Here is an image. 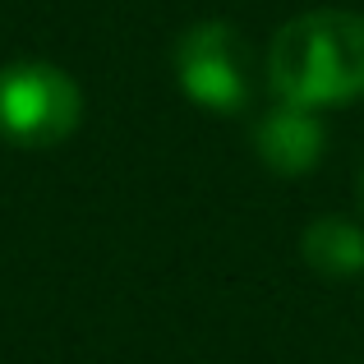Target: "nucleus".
Instances as JSON below:
<instances>
[{"mask_svg":"<svg viewBox=\"0 0 364 364\" xmlns=\"http://www.w3.org/2000/svg\"><path fill=\"white\" fill-rule=\"evenodd\" d=\"M83 120V92L46 60H18L0 70V139L18 148H55Z\"/></svg>","mask_w":364,"mask_h":364,"instance_id":"nucleus-3","label":"nucleus"},{"mask_svg":"<svg viewBox=\"0 0 364 364\" xmlns=\"http://www.w3.org/2000/svg\"><path fill=\"white\" fill-rule=\"evenodd\" d=\"M267 83L277 102L309 111L364 97V18L350 9H309L282 23L267 46Z\"/></svg>","mask_w":364,"mask_h":364,"instance_id":"nucleus-1","label":"nucleus"},{"mask_svg":"<svg viewBox=\"0 0 364 364\" xmlns=\"http://www.w3.org/2000/svg\"><path fill=\"white\" fill-rule=\"evenodd\" d=\"M171 65H176V79L185 88V97L203 111H217V116H240V111L254 102V46L235 33L231 23H194L180 33L176 51H171Z\"/></svg>","mask_w":364,"mask_h":364,"instance_id":"nucleus-2","label":"nucleus"},{"mask_svg":"<svg viewBox=\"0 0 364 364\" xmlns=\"http://www.w3.org/2000/svg\"><path fill=\"white\" fill-rule=\"evenodd\" d=\"M254 152L272 176L300 180L328 152V129H323L318 111L295 107V102H277L272 111H263L254 124Z\"/></svg>","mask_w":364,"mask_h":364,"instance_id":"nucleus-4","label":"nucleus"},{"mask_svg":"<svg viewBox=\"0 0 364 364\" xmlns=\"http://www.w3.org/2000/svg\"><path fill=\"white\" fill-rule=\"evenodd\" d=\"M300 254L318 277L346 282V277H355L364 267V231L355 222H346V217H318V222L304 226Z\"/></svg>","mask_w":364,"mask_h":364,"instance_id":"nucleus-5","label":"nucleus"},{"mask_svg":"<svg viewBox=\"0 0 364 364\" xmlns=\"http://www.w3.org/2000/svg\"><path fill=\"white\" fill-rule=\"evenodd\" d=\"M360 208H364V171H360Z\"/></svg>","mask_w":364,"mask_h":364,"instance_id":"nucleus-6","label":"nucleus"}]
</instances>
